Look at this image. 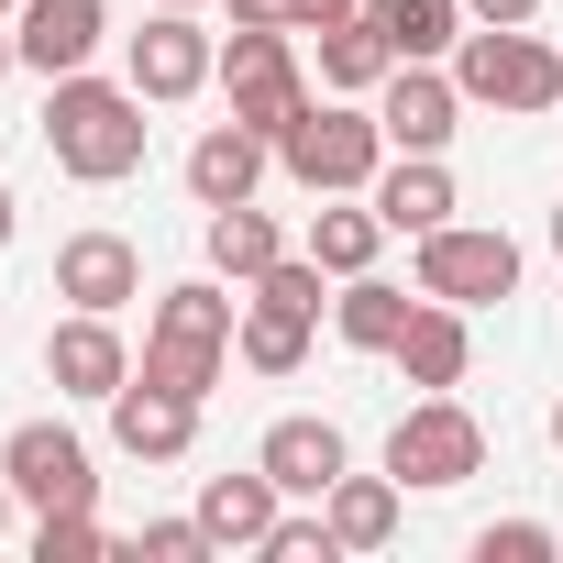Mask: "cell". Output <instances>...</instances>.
<instances>
[{
  "label": "cell",
  "mask_w": 563,
  "mask_h": 563,
  "mask_svg": "<svg viewBox=\"0 0 563 563\" xmlns=\"http://www.w3.org/2000/svg\"><path fill=\"white\" fill-rule=\"evenodd\" d=\"M552 453H563V398H552Z\"/></svg>",
  "instance_id": "d590c367"
},
{
  "label": "cell",
  "mask_w": 563,
  "mask_h": 563,
  "mask_svg": "<svg viewBox=\"0 0 563 563\" xmlns=\"http://www.w3.org/2000/svg\"><path fill=\"white\" fill-rule=\"evenodd\" d=\"M100 552H111L100 508H45L34 519V563H100Z\"/></svg>",
  "instance_id": "4316f807"
},
{
  "label": "cell",
  "mask_w": 563,
  "mask_h": 563,
  "mask_svg": "<svg viewBox=\"0 0 563 563\" xmlns=\"http://www.w3.org/2000/svg\"><path fill=\"white\" fill-rule=\"evenodd\" d=\"M12 67H23V45H12V23H0V78H12Z\"/></svg>",
  "instance_id": "e575fe53"
},
{
  "label": "cell",
  "mask_w": 563,
  "mask_h": 563,
  "mask_svg": "<svg viewBox=\"0 0 563 563\" xmlns=\"http://www.w3.org/2000/svg\"><path fill=\"white\" fill-rule=\"evenodd\" d=\"M387 365H398V376H409L420 398H442V387H464V365H475V332H464V310H453V299H420Z\"/></svg>",
  "instance_id": "ac0fdd59"
},
{
  "label": "cell",
  "mask_w": 563,
  "mask_h": 563,
  "mask_svg": "<svg viewBox=\"0 0 563 563\" xmlns=\"http://www.w3.org/2000/svg\"><path fill=\"white\" fill-rule=\"evenodd\" d=\"M387 155H398V144H387L376 100H310L288 133H276V166H288L310 199H354V188H376Z\"/></svg>",
  "instance_id": "277c9868"
},
{
  "label": "cell",
  "mask_w": 563,
  "mask_h": 563,
  "mask_svg": "<svg viewBox=\"0 0 563 563\" xmlns=\"http://www.w3.org/2000/svg\"><path fill=\"white\" fill-rule=\"evenodd\" d=\"M12 45L34 78H78L100 45H111V0H23L12 12Z\"/></svg>",
  "instance_id": "7c38bea8"
},
{
  "label": "cell",
  "mask_w": 563,
  "mask_h": 563,
  "mask_svg": "<svg viewBox=\"0 0 563 563\" xmlns=\"http://www.w3.org/2000/svg\"><path fill=\"white\" fill-rule=\"evenodd\" d=\"M12 12H23V0H0V23H12Z\"/></svg>",
  "instance_id": "74e56055"
},
{
  "label": "cell",
  "mask_w": 563,
  "mask_h": 563,
  "mask_svg": "<svg viewBox=\"0 0 563 563\" xmlns=\"http://www.w3.org/2000/svg\"><path fill=\"white\" fill-rule=\"evenodd\" d=\"M464 23H541V0H464Z\"/></svg>",
  "instance_id": "4dcf8cb0"
},
{
  "label": "cell",
  "mask_w": 563,
  "mask_h": 563,
  "mask_svg": "<svg viewBox=\"0 0 563 563\" xmlns=\"http://www.w3.org/2000/svg\"><path fill=\"white\" fill-rule=\"evenodd\" d=\"M376 243H387V210H376L365 188H354V199H321V221H310V254H321V276H332V288L376 265Z\"/></svg>",
  "instance_id": "603a6c76"
},
{
  "label": "cell",
  "mask_w": 563,
  "mask_h": 563,
  "mask_svg": "<svg viewBox=\"0 0 563 563\" xmlns=\"http://www.w3.org/2000/svg\"><path fill=\"white\" fill-rule=\"evenodd\" d=\"M276 508H288V486H276L265 464H243V475H199V530H210L221 552H265Z\"/></svg>",
  "instance_id": "e0dca14e"
},
{
  "label": "cell",
  "mask_w": 563,
  "mask_h": 563,
  "mask_svg": "<svg viewBox=\"0 0 563 563\" xmlns=\"http://www.w3.org/2000/svg\"><path fill=\"white\" fill-rule=\"evenodd\" d=\"M387 475L398 486H420V497H442V486H464V475H486V420L442 387V398H409L398 409V431H387Z\"/></svg>",
  "instance_id": "8992f818"
},
{
  "label": "cell",
  "mask_w": 563,
  "mask_h": 563,
  "mask_svg": "<svg viewBox=\"0 0 563 563\" xmlns=\"http://www.w3.org/2000/svg\"><path fill=\"white\" fill-rule=\"evenodd\" d=\"M365 0H299V34H321V23H354Z\"/></svg>",
  "instance_id": "1f68e13d"
},
{
  "label": "cell",
  "mask_w": 563,
  "mask_h": 563,
  "mask_svg": "<svg viewBox=\"0 0 563 563\" xmlns=\"http://www.w3.org/2000/svg\"><path fill=\"white\" fill-rule=\"evenodd\" d=\"M111 442H122L133 464H177V453L199 442V398H177V387L133 376V387L111 398Z\"/></svg>",
  "instance_id": "2e32d148"
},
{
  "label": "cell",
  "mask_w": 563,
  "mask_h": 563,
  "mask_svg": "<svg viewBox=\"0 0 563 563\" xmlns=\"http://www.w3.org/2000/svg\"><path fill=\"white\" fill-rule=\"evenodd\" d=\"M254 464L288 486V497H332V475L354 464V442H343V420H265V442H254Z\"/></svg>",
  "instance_id": "9a60e30c"
},
{
  "label": "cell",
  "mask_w": 563,
  "mask_h": 563,
  "mask_svg": "<svg viewBox=\"0 0 563 563\" xmlns=\"http://www.w3.org/2000/svg\"><path fill=\"white\" fill-rule=\"evenodd\" d=\"M387 67H398V56H387V34H376L365 12H354V23H321V89H332V100H376Z\"/></svg>",
  "instance_id": "484cf974"
},
{
  "label": "cell",
  "mask_w": 563,
  "mask_h": 563,
  "mask_svg": "<svg viewBox=\"0 0 563 563\" xmlns=\"http://www.w3.org/2000/svg\"><path fill=\"white\" fill-rule=\"evenodd\" d=\"M365 23L387 34L398 67H420V56H453L464 45V0H365Z\"/></svg>",
  "instance_id": "cb8c5ba5"
},
{
  "label": "cell",
  "mask_w": 563,
  "mask_h": 563,
  "mask_svg": "<svg viewBox=\"0 0 563 563\" xmlns=\"http://www.w3.org/2000/svg\"><path fill=\"white\" fill-rule=\"evenodd\" d=\"M232 354H243L254 376H299V365H310V310L243 288V332H232Z\"/></svg>",
  "instance_id": "d4e9b609"
},
{
  "label": "cell",
  "mask_w": 563,
  "mask_h": 563,
  "mask_svg": "<svg viewBox=\"0 0 563 563\" xmlns=\"http://www.w3.org/2000/svg\"><path fill=\"white\" fill-rule=\"evenodd\" d=\"M376 122H387V144H398V155H442V144L464 133V89H453V67H442V56H420V67H387V89H376Z\"/></svg>",
  "instance_id": "8fae6325"
},
{
  "label": "cell",
  "mask_w": 563,
  "mask_h": 563,
  "mask_svg": "<svg viewBox=\"0 0 563 563\" xmlns=\"http://www.w3.org/2000/svg\"><path fill=\"white\" fill-rule=\"evenodd\" d=\"M0 475H12V497L45 519V508H100V464L67 420H23L12 442H0Z\"/></svg>",
  "instance_id": "ba28073f"
},
{
  "label": "cell",
  "mask_w": 563,
  "mask_h": 563,
  "mask_svg": "<svg viewBox=\"0 0 563 563\" xmlns=\"http://www.w3.org/2000/svg\"><path fill=\"white\" fill-rule=\"evenodd\" d=\"M552 254H563V210H552Z\"/></svg>",
  "instance_id": "8d00e7d4"
},
{
  "label": "cell",
  "mask_w": 563,
  "mask_h": 563,
  "mask_svg": "<svg viewBox=\"0 0 563 563\" xmlns=\"http://www.w3.org/2000/svg\"><path fill=\"white\" fill-rule=\"evenodd\" d=\"M398 508H409V486H398V475H354V464H343L332 497H321V519H332L343 552H387V541H398Z\"/></svg>",
  "instance_id": "ffe728a7"
},
{
  "label": "cell",
  "mask_w": 563,
  "mask_h": 563,
  "mask_svg": "<svg viewBox=\"0 0 563 563\" xmlns=\"http://www.w3.org/2000/svg\"><path fill=\"white\" fill-rule=\"evenodd\" d=\"M232 23H276V34H299V0H232Z\"/></svg>",
  "instance_id": "f546056e"
},
{
  "label": "cell",
  "mask_w": 563,
  "mask_h": 563,
  "mask_svg": "<svg viewBox=\"0 0 563 563\" xmlns=\"http://www.w3.org/2000/svg\"><path fill=\"white\" fill-rule=\"evenodd\" d=\"M519 288V243L497 221H442L420 232V299H453V310H486Z\"/></svg>",
  "instance_id": "52a82bcc"
},
{
  "label": "cell",
  "mask_w": 563,
  "mask_h": 563,
  "mask_svg": "<svg viewBox=\"0 0 563 563\" xmlns=\"http://www.w3.org/2000/svg\"><path fill=\"white\" fill-rule=\"evenodd\" d=\"M166 12H199V0H166Z\"/></svg>",
  "instance_id": "f35d334b"
},
{
  "label": "cell",
  "mask_w": 563,
  "mask_h": 563,
  "mask_svg": "<svg viewBox=\"0 0 563 563\" xmlns=\"http://www.w3.org/2000/svg\"><path fill=\"white\" fill-rule=\"evenodd\" d=\"M464 111H508V122H541L563 100V45H541L530 23H464V45L442 56Z\"/></svg>",
  "instance_id": "3957f363"
},
{
  "label": "cell",
  "mask_w": 563,
  "mask_h": 563,
  "mask_svg": "<svg viewBox=\"0 0 563 563\" xmlns=\"http://www.w3.org/2000/svg\"><path fill=\"white\" fill-rule=\"evenodd\" d=\"M45 387L56 398H122L133 387V343H122V310H67L56 332H45Z\"/></svg>",
  "instance_id": "30bf717a"
},
{
  "label": "cell",
  "mask_w": 563,
  "mask_h": 563,
  "mask_svg": "<svg viewBox=\"0 0 563 563\" xmlns=\"http://www.w3.org/2000/svg\"><path fill=\"white\" fill-rule=\"evenodd\" d=\"M409 288H387V276L365 265V276H343V299H332V332L354 343V354H398V332H409Z\"/></svg>",
  "instance_id": "7402d4cb"
},
{
  "label": "cell",
  "mask_w": 563,
  "mask_h": 563,
  "mask_svg": "<svg viewBox=\"0 0 563 563\" xmlns=\"http://www.w3.org/2000/svg\"><path fill=\"white\" fill-rule=\"evenodd\" d=\"M199 243H210V276L221 288H254V276L288 254V232H276V210H254V199H232V210H210L199 221Z\"/></svg>",
  "instance_id": "44dd1931"
},
{
  "label": "cell",
  "mask_w": 563,
  "mask_h": 563,
  "mask_svg": "<svg viewBox=\"0 0 563 563\" xmlns=\"http://www.w3.org/2000/svg\"><path fill=\"white\" fill-rule=\"evenodd\" d=\"M265 166H276V144H265L254 122H232V111H221V122L188 144V199H199V210H232V199H254V188H265Z\"/></svg>",
  "instance_id": "5bb4252c"
},
{
  "label": "cell",
  "mask_w": 563,
  "mask_h": 563,
  "mask_svg": "<svg viewBox=\"0 0 563 563\" xmlns=\"http://www.w3.org/2000/svg\"><path fill=\"white\" fill-rule=\"evenodd\" d=\"M232 332H243V299H221V276H188V288L155 299L133 376H155V387H177V398L210 409V387H221V365H232Z\"/></svg>",
  "instance_id": "7a4b0ae2"
},
{
  "label": "cell",
  "mask_w": 563,
  "mask_h": 563,
  "mask_svg": "<svg viewBox=\"0 0 563 563\" xmlns=\"http://www.w3.org/2000/svg\"><path fill=\"white\" fill-rule=\"evenodd\" d=\"M563 541H552V519H486L475 530V563H552Z\"/></svg>",
  "instance_id": "f1b7e54d"
},
{
  "label": "cell",
  "mask_w": 563,
  "mask_h": 563,
  "mask_svg": "<svg viewBox=\"0 0 563 563\" xmlns=\"http://www.w3.org/2000/svg\"><path fill=\"white\" fill-rule=\"evenodd\" d=\"M210 89H221V111H232V122H254L265 144L321 100V89H310V67H299V34H276V23H232V34H221V78H210Z\"/></svg>",
  "instance_id": "5b68a950"
},
{
  "label": "cell",
  "mask_w": 563,
  "mask_h": 563,
  "mask_svg": "<svg viewBox=\"0 0 563 563\" xmlns=\"http://www.w3.org/2000/svg\"><path fill=\"white\" fill-rule=\"evenodd\" d=\"M56 299L67 310H133L144 299V254L122 232H67L56 243Z\"/></svg>",
  "instance_id": "4fadbf2b"
},
{
  "label": "cell",
  "mask_w": 563,
  "mask_h": 563,
  "mask_svg": "<svg viewBox=\"0 0 563 563\" xmlns=\"http://www.w3.org/2000/svg\"><path fill=\"white\" fill-rule=\"evenodd\" d=\"M210 552H221V541L199 530V508H188V519H144V530H133V563H210Z\"/></svg>",
  "instance_id": "83f0119b"
},
{
  "label": "cell",
  "mask_w": 563,
  "mask_h": 563,
  "mask_svg": "<svg viewBox=\"0 0 563 563\" xmlns=\"http://www.w3.org/2000/svg\"><path fill=\"white\" fill-rule=\"evenodd\" d=\"M122 78H133L155 111H177V100H199V89L221 78V34H199V12H166V0H155V23L122 45Z\"/></svg>",
  "instance_id": "9c48e42d"
},
{
  "label": "cell",
  "mask_w": 563,
  "mask_h": 563,
  "mask_svg": "<svg viewBox=\"0 0 563 563\" xmlns=\"http://www.w3.org/2000/svg\"><path fill=\"white\" fill-rule=\"evenodd\" d=\"M12 519H23V497H12V475H0V541H12Z\"/></svg>",
  "instance_id": "836d02e7"
},
{
  "label": "cell",
  "mask_w": 563,
  "mask_h": 563,
  "mask_svg": "<svg viewBox=\"0 0 563 563\" xmlns=\"http://www.w3.org/2000/svg\"><path fill=\"white\" fill-rule=\"evenodd\" d=\"M365 199H376V210H387V232H409V243H420V232H442V221L464 210V199H453V166H442V155H387Z\"/></svg>",
  "instance_id": "d6986e66"
},
{
  "label": "cell",
  "mask_w": 563,
  "mask_h": 563,
  "mask_svg": "<svg viewBox=\"0 0 563 563\" xmlns=\"http://www.w3.org/2000/svg\"><path fill=\"white\" fill-rule=\"evenodd\" d=\"M144 111H155V100H144L133 78H89V67H78V78H45V155H56L78 188H122V177L144 166V133H155Z\"/></svg>",
  "instance_id": "6da1fadb"
},
{
  "label": "cell",
  "mask_w": 563,
  "mask_h": 563,
  "mask_svg": "<svg viewBox=\"0 0 563 563\" xmlns=\"http://www.w3.org/2000/svg\"><path fill=\"white\" fill-rule=\"evenodd\" d=\"M23 232V199H12V177H0V243H12Z\"/></svg>",
  "instance_id": "d6a6232c"
}]
</instances>
